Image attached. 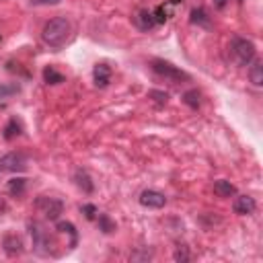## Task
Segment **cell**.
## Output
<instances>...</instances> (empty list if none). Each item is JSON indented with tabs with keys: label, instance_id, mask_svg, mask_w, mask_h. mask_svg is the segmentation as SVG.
Listing matches in <instances>:
<instances>
[{
	"label": "cell",
	"instance_id": "cell-27",
	"mask_svg": "<svg viewBox=\"0 0 263 263\" xmlns=\"http://www.w3.org/2000/svg\"><path fill=\"white\" fill-rule=\"evenodd\" d=\"M6 210H8V203H6V199L0 195V214H2V212H6Z\"/></svg>",
	"mask_w": 263,
	"mask_h": 263
},
{
	"label": "cell",
	"instance_id": "cell-11",
	"mask_svg": "<svg viewBox=\"0 0 263 263\" xmlns=\"http://www.w3.org/2000/svg\"><path fill=\"white\" fill-rule=\"evenodd\" d=\"M74 183L78 189H82V193H92L95 191V183L90 179V175L84 168H76L74 171Z\"/></svg>",
	"mask_w": 263,
	"mask_h": 263
},
{
	"label": "cell",
	"instance_id": "cell-14",
	"mask_svg": "<svg viewBox=\"0 0 263 263\" xmlns=\"http://www.w3.org/2000/svg\"><path fill=\"white\" fill-rule=\"evenodd\" d=\"M189 21H191L193 25H197V27H203V29H210V27H212V21H210V16H208V12H205L203 8H193Z\"/></svg>",
	"mask_w": 263,
	"mask_h": 263
},
{
	"label": "cell",
	"instance_id": "cell-18",
	"mask_svg": "<svg viewBox=\"0 0 263 263\" xmlns=\"http://www.w3.org/2000/svg\"><path fill=\"white\" fill-rule=\"evenodd\" d=\"M43 80H45L47 84H62V82H64V74L58 72L53 66H45V68H43Z\"/></svg>",
	"mask_w": 263,
	"mask_h": 263
},
{
	"label": "cell",
	"instance_id": "cell-24",
	"mask_svg": "<svg viewBox=\"0 0 263 263\" xmlns=\"http://www.w3.org/2000/svg\"><path fill=\"white\" fill-rule=\"evenodd\" d=\"M173 259H175V261H181V263H185V261H189V259H191V255H189L187 247L179 245V247L175 249V253H173Z\"/></svg>",
	"mask_w": 263,
	"mask_h": 263
},
{
	"label": "cell",
	"instance_id": "cell-8",
	"mask_svg": "<svg viewBox=\"0 0 263 263\" xmlns=\"http://www.w3.org/2000/svg\"><path fill=\"white\" fill-rule=\"evenodd\" d=\"M2 249L8 257H21L23 251H25V245H23V238L14 232H8L2 236Z\"/></svg>",
	"mask_w": 263,
	"mask_h": 263
},
{
	"label": "cell",
	"instance_id": "cell-16",
	"mask_svg": "<svg viewBox=\"0 0 263 263\" xmlns=\"http://www.w3.org/2000/svg\"><path fill=\"white\" fill-rule=\"evenodd\" d=\"M25 189H27V179L25 177H14V179L8 181V193L10 195L21 197L25 193Z\"/></svg>",
	"mask_w": 263,
	"mask_h": 263
},
{
	"label": "cell",
	"instance_id": "cell-7",
	"mask_svg": "<svg viewBox=\"0 0 263 263\" xmlns=\"http://www.w3.org/2000/svg\"><path fill=\"white\" fill-rule=\"evenodd\" d=\"M140 203L144 208H150V210H160V208H164L166 197H164V193H160L156 189H144L140 193Z\"/></svg>",
	"mask_w": 263,
	"mask_h": 263
},
{
	"label": "cell",
	"instance_id": "cell-17",
	"mask_svg": "<svg viewBox=\"0 0 263 263\" xmlns=\"http://www.w3.org/2000/svg\"><path fill=\"white\" fill-rule=\"evenodd\" d=\"M97 224H99V230L103 234H111L117 230V224L107 216V214H97Z\"/></svg>",
	"mask_w": 263,
	"mask_h": 263
},
{
	"label": "cell",
	"instance_id": "cell-10",
	"mask_svg": "<svg viewBox=\"0 0 263 263\" xmlns=\"http://www.w3.org/2000/svg\"><path fill=\"white\" fill-rule=\"evenodd\" d=\"M92 80H95V86L97 88H107L109 82H111V68L107 64H97L95 70H92Z\"/></svg>",
	"mask_w": 263,
	"mask_h": 263
},
{
	"label": "cell",
	"instance_id": "cell-29",
	"mask_svg": "<svg viewBox=\"0 0 263 263\" xmlns=\"http://www.w3.org/2000/svg\"><path fill=\"white\" fill-rule=\"evenodd\" d=\"M171 2H173V4H179V2H183V0H171Z\"/></svg>",
	"mask_w": 263,
	"mask_h": 263
},
{
	"label": "cell",
	"instance_id": "cell-23",
	"mask_svg": "<svg viewBox=\"0 0 263 263\" xmlns=\"http://www.w3.org/2000/svg\"><path fill=\"white\" fill-rule=\"evenodd\" d=\"M58 230H60V232H66V234H70V236H72V247H76L78 232H76V228H74V224H72V222H58Z\"/></svg>",
	"mask_w": 263,
	"mask_h": 263
},
{
	"label": "cell",
	"instance_id": "cell-26",
	"mask_svg": "<svg viewBox=\"0 0 263 263\" xmlns=\"http://www.w3.org/2000/svg\"><path fill=\"white\" fill-rule=\"evenodd\" d=\"M62 0H31V6H53L60 4Z\"/></svg>",
	"mask_w": 263,
	"mask_h": 263
},
{
	"label": "cell",
	"instance_id": "cell-25",
	"mask_svg": "<svg viewBox=\"0 0 263 263\" xmlns=\"http://www.w3.org/2000/svg\"><path fill=\"white\" fill-rule=\"evenodd\" d=\"M80 212H82L88 220H95V218H97V214H99L97 205H92V203H84V205H80Z\"/></svg>",
	"mask_w": 263,
	"mask_h": 263
},
{
	"label": "cell",
	"instance_id": "cell-5",
	"mask_svg": "<svg viewBox=\"0 0 263 263\" xmlns=\"http://www.w3.org/2000/svg\"><path fill=\"white\" fill-rule=\"evenodd\" d=\"M33 205H35V210H37L39 214H43V216H45L47 220H51V222H55V220L64 214V201L58 199V197L39 195Z\"/></svg>",
	"mask_w": 263,
	"mask_h": 263
},
{
	"label": "cell",
	"instance_id": "cell-3",
	"mask_svg": "<svg viewBox=\"0 0 263 263\" xmlns=\"http://www.w3.org/2000/svg\"><path fill=\"white\" fill-rule=\"evenodd\" d=\"M150 68H152V72H154V74H158L160 78H166V80H171V82H175V84L191 78L185 70L177 68L175 64H171V62H166V60H160V58L150 60Z\"/></svg>",
	"mask_w": 263,
	"mask_h": 263
},
{
	"label": "cell",
	"instance_id": "cell-12",
	"mask_svg": "<svg viewBox=\"0 0 263 263\" xmlns=\"http://www.w3.org/2000/svg\"><path fill=\"white\" fill-rule=\"evenodd\" d=\"M134 23H136V27L142 29V31H150V29L156 27V18H154L152 10H140V12L134 16Z\"/></svg>",
	"mask_w": 263,
	"mask_h": 263
},
{
	"label": "cell",
	"instance_id": "cell-1",
	"mask_svg": "<svg viewBox=\"0 0 263 263\" xmlns=\"http://www.w3.org/2000/svg\"><path fill=\"white\" fill-rule=\"evenodd\" d=\"M70 31H72V25L66 16H55V18H49L43 29H41V39L43 43H47L49 47L53 49H60L68 37H70Z\"/></svg>",
	"mask_w": 263,
	"mask_h": 263
},
{
	"label": "cell",
	"instance_id": "cell-2",
	"mask_svg": "<svg viewBox=\"0 0 263 263\" xmlns=\"http://www.w3.org/2000/svg\"><path fill=\"white\" fill-rule=\"evenodd\" d=\"M228 51H230V58L238 64V66H249L253 60H255V43L247 37H240V35H234L230 39V45H228Z\"/></svg>",
	"mask_w": 263,
	"mask_h": 263
},
{
	"label": "cell",
	"instance_id": "cell-28",
	"mask_svg": "<svg viewBox=\"0 0 263 263\" xmlns=\"http://www.w3.org/2000/svg\"><path fill=\"white\" fill-rule=\"evenodd\" d=\"M226 2H228V0H214L216 8H224V6H226Z\"/></svg>",
	"mask_w": 263,
	"mask_h": 263
},
{
	"label": "cell",
	"instance_id": "cell-19",
	"mask_svg": "<svg viewBox=\"0 0 263 263\" xmlns=\"http://www.w3.org/2000/svg\"><path fill=\"white\" fill-rule=\"evenodd\" d=\"M21 132H23V125H21V121L16 119V117H12L8 123H6V127H4V140H12V138H16V136H21Z\"/></svg>",
	"mask_w": 263,
	"mask_h": 263
},
{
	"label": "cell",
	"instance_id": "cell-22",
	"mask_svg": "<svg viewBox=\"0 0 263 263\" xmlns=\"http://www.w3.org/2000/svg\"><path fill=\"white\" fill-rule=\"evenodd\" d=\"M148 99H152L158 107H164L166 103H168V92H164V90H156V88H152V90H148Z\"/></svg>",
	"mask_w": 263,
	"mask_h": 263
},
{
	"label": "cell",
	"instance_id": "cell-9",
	"mask_svg": "<svg viewBox=\"0 0 263 263\" xmlns=\"http://www.w3.org/2000/svg\"><path fill=\"white\" fill-rule=\"evenodd\" d=\"M232 210L238 216H249V214H253L257 210V201L251 195H238L234 199V203H232Z\"/></svg>",
	"mask_w": 263,
	"mask_h": 263
},
{
	"label": "cell",
	"instance_id": "cell-20",
	"mask_svg": "<svg viewBox=\"0 0 263 263\" xmlns=\"http://www.w3.org/2000/svg\"><path fill=\"white\" fill-rule=\"evenodd\" d=\"M249 78L255 86H261L263 84V64L261 62H253V66L249 68Z\"/></svg>",
	"mask_w": 263,
	"mask_h": 263
},
{
	"label": "cell",
	"instance_id": "cell-4",
	"mask_svg": "<svg viewBox=\"0 0 263 263\" xmlns=\"http://www.w3.org/2000/svg\"><path fill=\"white\" fill-rule=\"evenodd\" d=\"M27 228H29V234H31L35 253H39V255H49V249H51L53 240H51L49 232L45 230V226H43L41 222H35V220H33V222L27 224Z\"/></svg>",
	"mask_w": 263,
	"mask_h": 263
},
{
	"label": "cell",
	"instance_id": "cell-6",
	"mask_svg": "<svg viewBox=\"0 0 263 263\" xmlns=\"http://www.w3.org/2000/svg\"><path fill=\"white\" fill-rule=\"evenodd\" d=\"M27 168V156L23 152H8L0 158V173H23Z\"/></svg>",
	"mask_w": 263,
	"mask_h": 263
},
{
	"label": "cell",
	"instance_id": "cell-13",
	"mask_svg": "<svg viewBox=\"0 0 263 263\" xmlns=\"http://www.w3.org/2000/svg\"><path fill=\"white\" fill-rule=\"evenodd\" d=\"M214 193L218 197H232V195H236V187L226 179H218V181H214Z\"/></svg>",
	"mask_w": 263,
	"mask_h": 263
},
{
	"label": "cell",
	"instance_id": "cell-21",
	"mask_svg": "<svg viewBox=\"0 0 263 263\" xmlns=\"http://www.w3.org/2000/svg\"><path fill=\"white\" fill-rule=\"evenodd\" d=\"M16 92H21V86L16 82H2L0 84V99H8Z\"/></svg>",
	"mask_w": 263,
	"mask_h": 263
},
{
	"label": "cell",
	"instance_id": "cell-15",
	"mask_svg": "<svg viewBox=\"0 0 263 263\" xmlns=\"http://www.w3.org/2000/svg\"><path fill=\"white\" fill-rule=\"evenodd\" d=\"M181 99H183V103H185L187 107H191V109H199V105H201V95H199V90H197V88L185 90Z\"/></svg>",
	"mask_w": 263,
	"mask_h": 263
}]
</instances>
